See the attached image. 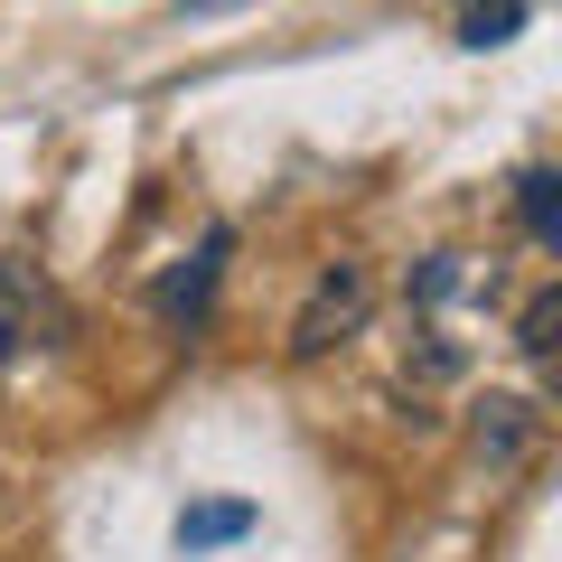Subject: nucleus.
<instances>
[{
    "label": "nucleus",
    "instance_id": "f257e3e1",
    "mask_svg": "<svg viewBox=\"0 0 562 562\" xmlns=\"http://www.w3.org/2000/svg\"><path fill=\"white\" fill-rule=\"evenodd\" d=\"M366 310H375V272L366 262H328L319 281H310V301H301V319H291V357H328L338 338H357L366 328Z\"/></svg>",
    "mask_w": 562,
    "mask_h": 562
},
{
    "label": "nucleus",
    "instance_id": "f03ea898",
    "mask_svg": "<svg viewBox=\"0 0 562 562\" xmlns=\"http://www.w3.org/2000/svg\"><path fill=\"white\" fill-rule=\"evenodd\" d=\"M225 254H235V235H225V225H216V235L198 244V262H179V272H169L160 291H150V310H160L169 328H179V319L198 328V319H206V301H216V272H225Z\"/></svg>",
    "mask_w": 562,
    "mask_h": 562
},
{
    "label": "nucleus",
    "instance_id": "7ed1b4c3",
    "mask_svg": "<svg viewBox=\"0 0 562 562\" xmlns=\"http://www.w3.org/2000/svg\"><path fill=\"white\" fill-rule=\"evenodd\" d=\"M479 450H487V460H525V450H535V403L487 394L479 403Z\"/></svg>",
    "mask_w": 562,
    "mask_h": 562
},
{
    "label": "nucleus",
    "instance_id": "20e7f679",
    "mask_svg": "<svg viewBox=\"0 0 562 562\" xmlns=\"http://www.w3.org/2000/svg\"><path fill=\"white\" fill-rule=\"evenodd\" d=\"M29 328H38V281H29V262L0 254V366L29 347Z\"/></svg>",
    "mask_w": 562,
    "mask_h": 562
},
{
    "label": "nucleus",
    "instance_id": "39448f33",
    "mask_svg": "<svg viewBox=\"0 0 562 562\" xmlns=\"http://www.w3.org/2000/svg\"><path fill=\"white\" fill-rule=\"evenodd\" d=\"M235 535H254V506L244 497H216V506H188L179 516V553H206V543H235Z\"/></svg>",
    "mask_w": 562,
    "mask_h": 562
},
{
    "label": "nucleus",
    "instance_id": "423d86ee",
    "mask_svg": "<svg viewBox=\"0 0 562 562\" xmlns=\"http://www.w3.org/2000/svg\"><path fill=\"white\" fill-rule=\"evenodd\" d=\"M516 216H525L535 244H562V179H553V169H525V179H516Z\"/></svg>",
    "mask_w": 562,
    "mask_h": 562
},
{
    "label": "nucleus",
    "instance_id": "0eeeda50",
    "mask_svg": "<svg viewBox=\"0 0 562 562\" xmlns=\"http://www.w3.org/2000/svg\"><path fill=\"white\" fill-rule=\"evenodd\" d=\"M516 347H525L535 366H553V347H562V291H553V281H543L535 301H525V319H516Z\"/></svg>",
    "mask_w": 562,
    "mask_h": 562
},
{
    "label": "nucleus",
    "instance_id": "6e6552de",
    "mask_svg": "<svg viewBox=\"0 0 562 562\" xmlns=\"http://www.w3.org/2000/svg\"><path fill=\"white\" fill-rule=\"evenodd\" d=\"M525 29V0H469V20H460V47H506Z\"/></svg>",
    "mask_w": 562,
    "mask_h": 562
},
{
    "label": "nucleus",
    "instance_id": "1a4fd4ad",
    "mask_svg": "<svg viewBox=\"0 0 562 562\" xmlns=\"http://www.w3.org/2000/svg\"><path fill=\"white\" fill-rule=\"evenodd\" d=\"M188 10H235V0H188Z\"/></svg>",
    "mask_w": 562,
    "mask_h": 562
}]
</instances>
